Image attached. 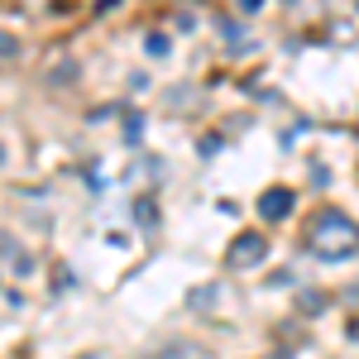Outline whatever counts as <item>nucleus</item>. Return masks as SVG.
Segmentation results:
<instances>
[{
    "mask_svg": "<svg viewBox=\"0 0 359 359\" xmlns=\"http://www.w3.org/2000/svg\"><path fill=\"white\" fill-rule=\"evenodd\" d=\"M355 331H359V321H355Z\"/></svg>",
    "mask_w": 359,
    "mask_h": 359,
    "instance_id": "39448f33",
    "label": "nucleus"
},
{
    "mask_svg": "<svg viewBox=\"0 0 359 359\" xmlns=\"http://www.w3.org/2000/svg\"><path fill=\"white\" fill-rule=\"evenodd\" d=\"M144 48H149L154 57H163L168 53V39H163V34H149V39H144Z\"/></svg>",
    "mask_w": 359,
    "mask_h": 359,
    "instance_id": "20e7f679",
    "label": "nucleus"
},
{
    "mask_svg": "<svg viewBox=\"0 0 359 359\" xmlns=\"http://www.w3.org/2000/svg\"><path fill=\"white\" fill-rule=\"evenodd\" d=\"M292 206H297L292 187H269V192H259V221H287Z\"/></svg>",
    "mask_w": 359,
    "mask_h": 359,
    "instance_id": "7ed1b4c3",
    "label": "nucleus"
},
{
    "mask_svg": "<svg viewBox=\"0 0 359 359\" xmlns=\"http://www.w3.org/2000/svg\"><path fill=\"white\" fill-rule=\"evenodd\" d=\"M302 240L316 259H350L359 254V225L345 211H321V216H311Z\"/></svg>",
    "mask_w": 359,
    "mask_h": 359,
    "instance_id": "f257e3e1",
    "label": "nucleus"
},
{
    "mask_svg": "<svg viewBox=\"0 0 359 359\" xmlns=\"http://www.w3.org/2000/svg\"><path fill=\"white\" fill-rule=\"evenodd\" d=\"M264 254H269V240H264L259 230H245V235H235V240H230L225 264H230V269H254Z\"/></svg>",
    "mask_w": 359,
    "mask_h": 359,
    "instance_id": "f03ea898",
    "label": "nucleus"
}]
</instances>
